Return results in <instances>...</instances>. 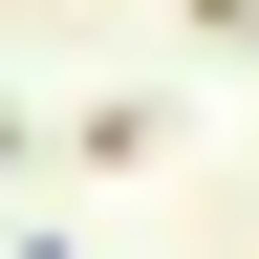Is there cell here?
I'll use <instances>...</instances> for the list:
<instances>
[{
	"label": "cell",
	"mask_w": 259,
	"mask_h": 259,
	"mask_svg": "<svg viewBox=\"0 0 259 259\" xmlns=\"http://www.w3.org/2000/svg\"><path fill=\"white\" fill-rule=\"evenodd\" d=\"M194 22H238V0H194Z\"/></svg>",
	"instance_id": "1"
}]
</instances>
